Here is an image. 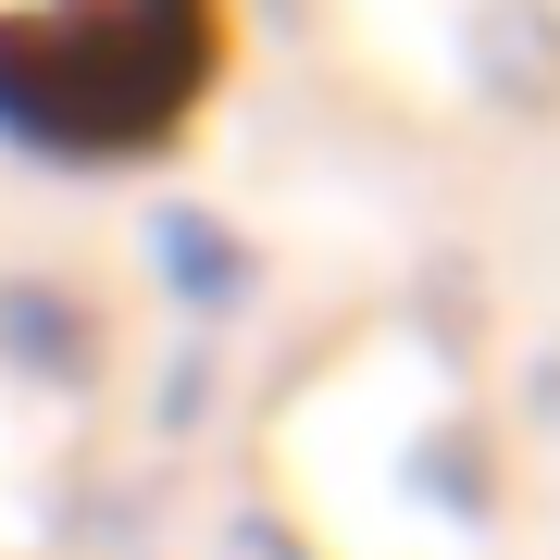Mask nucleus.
I'll list each match as a JSON object with an SVG mask.
<instances>
[{"label":"nucleus","mask_w":560,"mask_h":560,"mask_svg":"<svg viewBox=\"0 0 560 560\" xmlns=\"http://www.w3.org/2000/svg\"><path fill=\"white\" fill-rule=\"evenodd\" d=\"M212 62V0H0V88L50 125H162Z\"/></svg>","instance_id":"1"}]
</instances>
